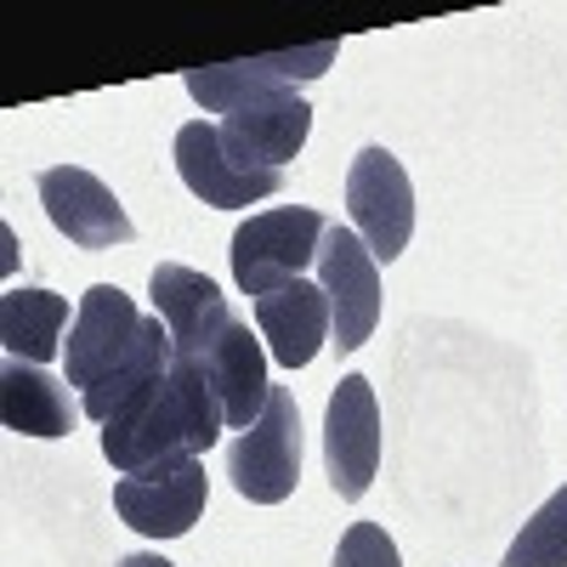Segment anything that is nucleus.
<instances>
[{
  "mask_svg": "<svg viewBox=\"0 0 567 567\" xmlns=\"http://www.w3.org/2000/svg\"><path fill=\"white\" fill-rule=\"evenodd\" d=\"M221 403L210 392V374L199 358H176L159 386H148L131 409L103 425V454L120 477L154 471L171 460H199L221 432Z\"/></svg>",
  "mask_w": 567,
  "mask_h": 567,
  "instance_id": "f257e3e1",
  "label": "nucleus"
},
{
  "mask_svg": "<svg viewBox=\"0 0 567 567\" xmlns=\"http://www.w3.org/2000/svg\"><path fill=\"white\" fill-rule=\"evenodd\" d=\"M227 477L250 505H284L296 494V483H301V409L284 386H272V398L250 432L233 437Z\"/></svg>",
  "mask_w": 567,
  "mask_h": 567,
  "instance_id": "f03ea898",
  "label": "nucleus"
},
{
  "mask_svg": "<svg viewBox=\"0 0 567 567\" xmlns=\"http://www.w3.org/2000/svg\"><path fill=\"white\" fill-rule=\"evenodd\" d=\"M329 221L307 205H284V210H261L233 233V278L245 296H267L278 284L301 278L318 261Z\"/></svg>",
  "mask_w": 567,
  "mask_h": 567,
  "instance_id": "7ed1b4c3",
  "label": "nucleus"
},
{
  "mask_svg": "<svg viewBox=\"0 0 567 567\" xmlns=\"http://www.w3.org/2000/svg\"><path fill=\"white\" fill-rule=\"evenodd\" d=\"M318 284L329 296V336H336L341 352H358L381 323V261L341 221H329L318 245Z\"/></svg>",
  "mask_w": 567,
  "mask_h": 567,
  "instance_id": "20e7f679",
  "label": "nucleus"
},
{
  "mask_svg": "<svg viewBox=\"0 0 567 567\" xmlns=\"http://www.w3.org/2000/svg\"><path fill=\"white\" fill-rule=\"evenodd\" d=\"M347 210H352V233L369 245L374 261H398L409 250L414 233V187L398 165L392 148H363L347 171Z\"/></svg>",
  "mask_w": 567,
  "mask_h": 567,
  "instance_id": "39448f33",
  "label": "nucleus"
},
{
  "mask_svg": "<svg viewBox=\"0 0 567 567\" xmlns=\"http://www.w3.org/2000/svg\"><path fill=\"white\" fill-rule=\"evenodd\" d=\"M323 471H329V488L341 499H363L374 471H381V409H374V386L363 374H347V381L329 392Z\"/></svg>",
  "mask_w": 567,
  "mask_h": 567,
  "instance_id": "423d86ee",
  "label": "nucleus"
},
{
  "mask_svg": "<svg viewBox=\"0 0 567 567\" xmlns=\"http://www.w3.org/2000/svg\"><path fill=\"white\" fill-rule=\"evenodd\" d=\"M205 499H210V477L199 460H171L114 483V511L148 539H182L205 516Z\"/></svg>",
  "mask_w": 567,
  "mask_h": 567,
  "instance_id": "0eeeda50",
  "label": "nucleus"
},
{
  "mask_svg": "<svg viewBox=\"0 0 567 567\" xmlns=\"http://www.w3.org/2000/svg\"><path fill=\"white\" fill-rule=\"evenodd\" d=\"M176 171L187 182V194L216 210H245L284 187V171H250L245 159H233L221 142V125H205V120L176 131Z\"/></svg>",
  "mask_w": 567,
  "mask_h": 567,
  "instance_id": "6e6552de",
  "label": "nucleus"
},
{
  "mask_svg": "<svg viewBox=\"0 0 567 567\" xmlns=\"http://www.w3.org/2000/svg\"><path fill=\"white\" fill-rule=\"evenodd\" d=\"M307 131H312V109H307V97H296L290 85L261 91V97L221 114L227 154L245 159L250 171H284L307 148Z\"/></svg>",
  "mask_w": 567,
  "mask_h": 567,
  "instance_id": "1a4fd4ad",
  "label": "nucleus"
},
{
  "mask_svg": "<svg viewBox=\"0 0 567 567\" xmlns=\"http://www.w3.org/2000/svg\"><path fill=\"white\" fill-rule=\"evenodd\" d=\"M40 205H45V216H52V227L80 250H114V245L136 239L125 205L80 165L40 171Z\"/></svg>",
  "mask_w": 567,
  "mask_h": 567,
  "instance_id": "9d476101",
  "label": "nucleus"
},
{
  "mask_svg": "<svg viewBox=\"0 0 567 567\" xmlns=\"http://www.w3.org/2000/svg\"><path fill=\"white\" fill-rule=\"evenodd\" d=\"M136 329H142V312L120 284H91V290L80 296V312L69 323V347H63L69 352V386H80V392L97 386L103 374L131 352Z\"/></svg>",
  "mask_w": 567,
  "mask_h": 567,
  "instance_id": "9b49d317",
  "label": "nucleus"
},
{
  "mask_svg": "<svg viewBox=\"0 0 567 567\" xmlns=\"http://www.w3.org/2000/svg\"><path fill=\"white\" fill-rule=\"evenodd\" d=\"M148 296H154V312L165 318L171 329V347L176 358H205L221 336L239 318L227 312V296L216 290V284L194 267H176V261H159L154 278H148Z\"/></svg>",
  "mask_w": 567,
  "mask_h": 567,
  "instance_id": "f8f14e48",
  "label": "nucleus"
},
{
  "mask_svg": "<svg viewBox=\"0 0 567 567\" xmlns=\"http://www.w3.org/2000/svg\"><path fill=\"white\" fill-rule=\"evenodd\" d=\"M336 63V45H307V52H272V58H245V63H210V69H187V97L205 103L210 114H227L261 91H278L290 80H318Z\"/></svg>",
  "mask_w": 567,
  "mask_h": 567,
  "instance_id": "ddd939ff",
  "label": "nucleus"
},
{
  "mask_svg": "<svg viewBox=\"0 0 567 567\" xmlns=\"http://www.w3.org/2000/svg\"><path fill=\"white\" fill-rule=\"evenodd\" d=\"M256 323H261V341H267L272 363L307 369L323 352V341H329V296H323V284L290 278V284H278V290L256 296Z\"/></svg>",
  "mask_w": 567,
  "mask_h": 567,
  "instance_id": "4468645a",
  "label": "nucleus"
},
{
  "mask_svg": "<svg viewBox=\"0 0 567 567\" xmlns=\"http://www.w3.org/2000/svg\"><path fill=\"white\" fill-rule=\"evenodd\" d=\"M199 363H205V374H210V392H216V403H221V420L233 425V432H250V425L261 420V409H267V398H272L267 352H261V341L250 336V323H233Z\"/></svg>",
  "mask_w": 567,
  "mask_h": 567,
  "instance_id": "2eb2a0df",
  "label": "nucleus"
},
{
  "mask_svg": "<svg viewBox=\"0 0 567 567\" xmlns=\"http://www.w3.org/2000/svg\"><path fill=\"white\" fill-rule=\"evenodd\" d=\"M80 403L69 398V381L45 374L40 363H23V358H7L0 369V420L7 432L18 437H69L80 425Z\"/></svg>",
  "mask_w": 567,
  "mask_h": 567,
  "instance_id": "dca6fc26",
  "label": "nucleus"
},
{
  "mask_svg": "<svg viewBox=\"0 0 567 567\" xmlns=\"http://www.w3.org/2000/svg\"><path fill=\"white\" fill-rule=\"evenodd\" d=\"M171 363H176V347H171V329H165V318L154 312V318H142V329H136V341H131V352L103 374L91 392H80V409L97 420V425H109L120 409H131L148 386H159L165 374H171Z\"/></svg>",
  "mask_w": 567,
  "mask_h": 567,
  "instance_id": "f3484780",
  "label": "nucleus"
},
{
  "mask_svg": "<svg viewBox=\"0 0 567 567\" xmlns=\"http://www.w3.org/2000/svg\"><path fill=\"white\" fill-rule=\"evenodd\" d=\"M63 323H69V301L52 290H12L0 296V347L7 358L23 363H52L63 347Z\"/></svg>",
  "mask_w": 567,
  "mask_h": 567,
  "instance_id": "a211bd4d",
  "label": "nucleus"
},
{
  "mask_svg": "<svg viewBox=\"0 0 567 567\" xmlns=\"http://www.w3.org/2000/svg\"><path fill=\"white\" fill-rule=\"evenodd\" d=\"M499 567H567V488H556L516 534Z\"/></svg>",
  "mask_w": 567,
  "mask_h": 567,
  "instance_id": "6ab92c4d",
  "label": "nucleus"
},
{
  "mask_svg": "<svg viewBox=\"0 0 567 567\" xmlns=\"http://www.w3.org/2000/svg\"><path fill=\"white\" fill-rule=\"evenodd\" d=\"M336 567H403V561H398V545L386 539L381 523H352V528L341 534Z\"/></svg>",
  "mask_w": 567,
  "mask_h": 567,
  "instance_id": "aec40b11",
  "label": "nucleus"
},
{
  "mask_svg": "<svg viewBox=\"0 0 567 567\" xmlns=\"http://www.w3.org/2000/svg\"><path fill=\"white\" fill-rule=\"evenodd\" d=\"M120 567H176V561H165V556H154V550H136V556H125Z\"/></svg>",
  "mask_w": 567,
  "mask_h": 567,
  "instance_id": "412c9836",
  "label": "nucleus"
}]
</instances>
